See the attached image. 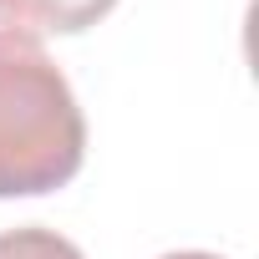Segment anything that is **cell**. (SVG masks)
<instances>
[{"label":"cell","mask_w":259,"mask_h":259,"mask_svg":"<svg viewBox=\"0 0 259 259\" xmlns=\"http://www.w3.org/2000/svg\"><path fill=\"white\" fill-rule=\"evenodd\" d=\"M87 117L41 41L0 31V198H36L81 173Z\"/></svg>","instance_id":"obj_1"},{"label":"cell","mask_w":259,"mask_h":259,"mask_svg":"<svg viewBox=\"0 0 259 259\" xmlns=\"http://www.w3.org/2000/svg\"><path fill=\"white\" fill-rule=\"evenodd\" d=\"M117 0H0V31L16 36H76L112 16Z\"/></svg>","instance_id":"obj_2"},{"label":"cell","mask_w":259,"mask_h":259,"mask_svg":"<svg viewBox=\"0 0 259 259\" xmlns=\"http://www.w3.org/2000/svg\"><path fill=\"white\" fill-rule=\"evenodd\" d=\"M0 259H81V249L56 229H6Z\"/></svg>","instance_id":"obj_3"},{"label":"cell","mask_w":259,"mask_h":259,"mask_svg":"<svg viewBox=\"0 0 259 259\" xmlns=\"http://www.w3.org/2000/svg\"><path fill=\"white\" fill-rule=\"evenodd\" d=\"M163 259H219V254H203V249H183V254H163Z\"/></svg>","instance_id":"obj_4"}]
</instances>
